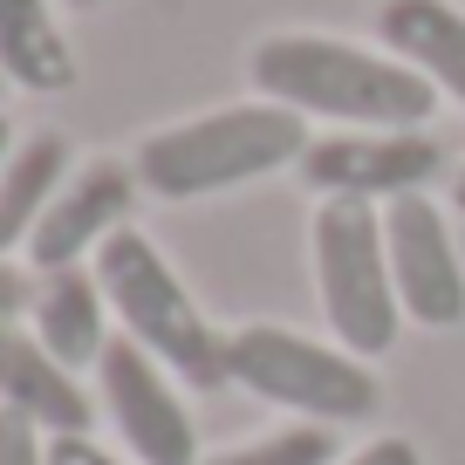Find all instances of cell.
<instances>
[{"mask_svg": "<svg viewBox=\"0 0 465 465\" xmlns=\"http://www.w3.org/2000/svg\"><path fill=\"white\" fill-rule=\"evenodd\" d=\"M247 75L267 103L342 131H424L438 110V89L411 62L356 48L342 35H267L247 55Z\"/></svg>", "mask_w": 465, "mask_h": 465, "instance_id": "1", "label": "cell"}, {"mask_svg": "<svg viewBox=\"0 0 465 465\" xmlns=\"http://www.w3.org/2000/svg\"><path fill=\"white\" fill-rule=\"evenodd\" d=\"M308 151V116L281 110V103H226V110L185 116V124H164L137 144V185L151 199H213V192L253 185V178H274L288 164H302Z\"/></svg>", "mask_w": 465, "mask_h": 465, "instance_id": "2", "label": "cell"}, {"mask_svg": "<svg viewBox=\"0 0 465 465\" xmlns=\"http://www.w3.org/2000/svg\"><path fill=\"white\" fill-rule=\"evenodd\" d=\"M96 281H103L110 315L124 322V335H131L137 349H151L178 383H192V391L232 383L226 335L205 322V308L192 302V288L178 281V267L164 261L137 226L110 232V240L96 247Z\"/></svg>", "mask_w": 465, "mask_h": 465, "instance_id": "3", "label": "cell"}, {"mask_svg": "<svg viewBox=\"0 0 465 465\" xmlns=\"http://www.w3.org/2000/svg\"><path fill=\"white\" fill-rule=\"evenodd\" d=\"M308 261H315V294H322V315H329V335L349 349V356L377 363L383 349L397 342V322H404L377 205H363V199H315Z\"/></svg>", "mask_w": 465, "mask_h": 465, "instance_id": "4", "label": "cell"}, {"mask_svg": "<svg viewBox=\"0 0 465 465\" xmlns=\"http://www.w3.org/2000/svg\"><path fill=\"white\" fill-rule=\"evenodd\" d=\"M226 370L240 391L261 404H281L308 424H356L383 411V383L363 356H349L342 342H315L281 322H253V329L226 335Z\"/></svg>", "mask_w": 465, "mask_h": 465, "instance_id": "5", "label": "cell"}, {"mask_svg": "<svg viewBox=\"0 0 465 465\" xmlns=\"http://www.w3.org/2000/svg\"><path fill=\"white\" fill-rule=\"evenodd\" d=\"M294 172L315 199L391 205L431 185L445 172V151L431 144V131H329V137H308Z\"/></svg>", "mask_w": 465, "mask_h": 465, "instance_id": "6", "label": "cell"}, {"mask_svg": "<svg viewBox=\"0 0 465 465\" xmlns=\"http://www.w3.org/2000/svg\"><path fill=\"white\" fill-rule=\"evenodd\" d=\"M96 391L137 465H199V424H192L172 370L151 349H137L131 335H110L96 363Z\"/></svg>", "mask_w": 465, "mask_h": 465, "instance_id": "7", "label": "cell"}, {"mask_svg": "<svg viewBox=\"0 0 465 465\" xmlns=\"http://www.w3.org/2000/svg\"><path fill=\"white\" fill-rule=\"evenodd\" d=\"M383 247H391V281L411 322L424 329H459L465 322V267L451 247V226L424 192L383 205Z\"/></svg>", "mask_w": 465, "mask_h": 465, "instance_id": "8", "label": "cell"}, {"mask_svg": "<svg viewBox=\"0 0 465 465\" xmlns=\"http://www.w3.org/2000/svg\"><path fill=\"white\" fill-rule=\"evenodd\" d=\"M137 192H144L137 185V164H124V158H96V164H83V172H69V185L48 199L42 226H35V240H28V261L42 267V274L96 261L103 240L124 232Z\"/></svg>", "mask_w": 465, "mask_h": 465, "instance_id": "9", "label": "cell"}, {"mask_svg": "<svg viewBox=\"0 0 465 465\" xmlns=\"http://www.w3.org/2000/svg\"><path fill=\"white\" fill-rule=\"evenodd\" d=\"M0 411L42 424L48 438H75L96 424V397L75 383V370H62L35 342V329H15V322H0Z\"/></svg>", "mask_w": 465, "mask_h": 465, "instance_id": "10", "label": "cell"}, {"mask_svg": "<svg viewBox=\"0 0 465 465\" xmlns=\"http://www.w3.org/2000/svg\"><path fill=\"white\" fill-rule=\"evenodd\" d=\"M377 35L397 62H411L438 96L465 110V15L451 0H383Z\"/></svg>", "mask_w": 465, "mask_h": 465, "instance_id": "11", "label": "cell"}, {"mask_svg": "<svg viewBox=\"0 0 465 465\" xmlns=\"http://www.w3.org/2000/svg\"><path fill=\"white\" fill-rule=\"evenodd\" d=\"M103 315H110V302H103L96 267H62V274H42L35 308H28V329L62 370H96L103 349H110Z\"/></svg>", "mask_w": 465, "mask_h": 465, "instance_id": "12", "label": "cell"}, {"mask_svg": "<svg viewBox=\"0 0 465 465\" xmlns=\"http://www.w3.org/2000/svg\"><path fill=\"white\" fill-rule=\"evenodd\" d=\"M62 185H69V137L62 131H35L7 151V164H0V261L35 240Z\"/></svg>", "mask_w": 465, "mask_h": 465, "instance_id": "13", "label": "cell"}, {"mask_svg": "<svg viewBox=\"0 0 465 465\" xmlns=\"http://www.w3.org/2000/svg\"><path fill=\"white\" fill-rule=\"evenodd\" d=\"M0 75L28 96H62L75 89L69 35L55 28L48 0H0Z\"/></svg>", "mask_w": 465, "mask_h": 465, "instance_id": "14", "label": "cell"}, {"mask_svg": "<svg viewBox=\"0 0 465 465\" xmlns=\"http://www.w3.org/2000/svg\"><path fill=\"white\" fill-rule=\"evenodd\" d=\"M335 445H329V424H281L267 438H247L232 451H213L199 465H329Z\"/></svg>", "mask_w": 465, "mask_h": 465, "instance_id": "15", "label": "cell"}, {"mask_svg": "<svg viewBox=\"0 0 465 465\" xmlns=\"http://www.w3.org/2000/svg\"><path fill=\"white\" fill-rule=\"evenodd\" d=\"M0 465H48V431L0 411Z\"/></svg>", "mask_w": 465, "mask_h": 465, "instance_id": "16", "label": "cell"}, {"mask_svg": "<svg viewBox=\"0 0 465 465\" xmlns=\"http://www.w3.org/2000/svg\"><path fill=\"white\" fill-rule=\"evenodd\" d=\"M329 465H424V459H418L411 438H370V445L342 451V459H329Z\"/></svg>", "mask_w": 465, "mask_h": 465, "instance_id": "17", "label": "cell"}, {"mask_svg": "<svg viewBox=\"0 0 465 465\" xmlns=\"http://www.w3.org/2000/svg\"><path fill=\"white\" fill-rule=\"evenodd\" d=\"M48 465H124V459L103 451L89 431H75V438H48Z\"/></svg>", "mask_w": 465, "mask_h": 465, "instance_id": "18", "label": "cell"}, {"mask_svg": "<svg viewBox=\"0 0 465 465\" xmlns=\"http://www.w3.org/2000/svg\"><path fill=\"white\" fill-rule=\"evenodd\" d=\"M35 308V281L21 274L15 261H0V322H15V315H28Z\"/></svg>", "mask_w": 465, "mask_h": 465, "instance_id": "19", "label": "cell"}, {"mask_svg": "<svg viewBox=\"0 0 465 465\" xmlns=\"http://www.w3.org/2000/svg\"><path fill=\"white\" fill-rule=\"evenodd\" d=\"M7 151H15V124L0 116V164H7Z\"/></svg>", "mask_w": 465, "mask_h": 465, "instance_id": "20", "label": "cell"}, {"mask_svg": "<svg viewBox=\"0 0 465 465\" xmlns=\"http://www.w3.org/2000/svg\"><path fill=\"white\" fill-rule=\"evenodd\" d=\"M451 205L465 213V164H459V178H451Z\"/></svg>", "mask_w": 465, "mask_h": 465, "instance_id": "21", "label": "cell"}, {"mask_svg": "<svg viewBox=\"0 0 465 465\" xmlns=\"http://www.w3.org/2000/svg\"><path fill=\"white\" fill-rule=\"evenodd\" d=\"M69 7H103V0H69Z\"/></svg>", "mask_w": 465, "mask_h": 465, "instance_id": "22", "label": "cell"}, {"mask_svg": "<svg viewBox=\"0 0 465 465\" xmlns=\"http://www.w3.org/2000/svg\"><path fill=\"white\" fill-rule=\"evenodd\" d=\"M0 83H7V75H0Z\"/></svg>", "mask_w": 465, "mask_h": 465, "instance_id": "23", "label": "cell"}]
</instances>
